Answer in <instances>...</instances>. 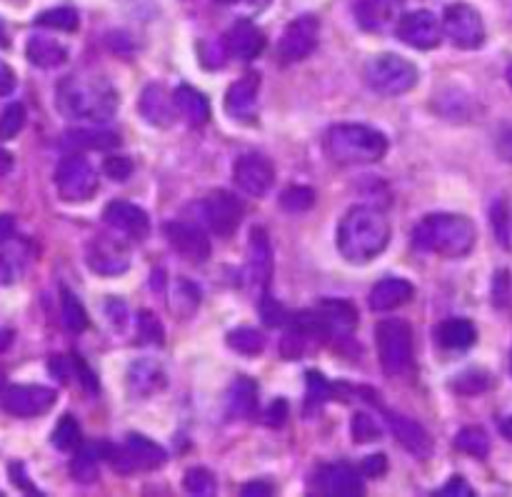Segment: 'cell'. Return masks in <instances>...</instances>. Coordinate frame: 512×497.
<instances>
[{
    "instance_id": "obj_16",
    "label": "cell",
    "mask_w": 512,
    "mask_h": 497,
    "mask_svg": "<svg viewBox=\"0 0 512 497\" xmlns=\"http://www.w3.org/2000/svg\"><path fill=\"white\" fill-rule=\"evenodd\" d=\"M103 220L108 228L118 230L130 240H145L150 233V218L143 208L128 200H110L103 208Z\"/></svg>"
},
{
    "instance_id": "obj_4",
    "label": "cell",
    "mask_w": 512,
    "mask_h": 497,
    "mask_svg": "<svg viewBox=\"0 0 512 497\" xmlns=\"http://www.w3.org/2000/svg\"><path fill=\"white\" fill-rule=\"evenodd\" d=\"M330 158L343 165L378 163L388 153V138L380 130L360 123H343L328 130L325 138Z\"/></svg>"
},
{
    "instance_id": "obj_3",
    "label": "cell",
    "mask_w": 512,
    "mask_h": 497,
    "mask_svg": "<svg viewBox=\"0 0 512 497\" xmlns=\"http://www.w3.org/2000/svg\"><path fill=\"white\" fill-rule=\"evenodd\" d=\"M475 240V223L460 213H430L413 230V243L440 258H465L475 248Z\"/></svg>"
},
{
    "instance_id": "obj_20",
    "label": "cell",
    "mask_w": 512,
    "mask_h": 497,
    "mask_svg": "<svg viewBox=\"0 0 512 497\" xmlns=\"http://www.w3.org/2000/svg\"><path fill=\"white\" fill-rule=\"evenodd\" d=\"M260 93V73L248 70L243 78L235 80L225 93V113L235 120H248L253 118L255 105H258Z\"/></svg>"
},
{
    "instance_id": "obj_29",
    "label": "cell",
    "mask_w": 512,
    "mask_h": 497,
    "mask_svg": "<svg viewBox=\"0 0 512 497\" xmlns=\"http://www.w3.org/2000/svg\"><path fill=\"white\" fill-rule=\"evenodd\" d=\"M438 343L440 348L463 353V350H470L478 343V330H475V325L470 320H445L438 328Z\"/></svg>"
},
{
    "instance_id": "obj_57",
    "label": "cell",
    "mask_w": 512,
    "mask_h": 497,
    "mask_svg": "<svg viewBox=\"0 0 512 497\" xmlns=\"http://www.w3.org/2000/svg\"><path fill=\"white\" fill-rule=\"evenodd\" d=\"M108 318L113 320L115 328H123V323H125V303H123V300H108Z\"/></svg>"
},
{
    "instance_id": "obj_35",
    "label": "cell",
    "mask_w": 512,
    "mask_h": 497,
    "mask_svg": "<svg viewBox=\"0 0 512 497\" xmlns=\"http://www.w3.org/2000/svg\"><path fill=\"white\" fill-rule=\"evenodd\" d=\"M60 313H63V325L70 333H83L88 328V313H85V305L80 303L78 295H73V290L65 288L60 295Z\"/></svg>"
},
{
    "instance_id": "obj_15",
    "label": "cell",
    "mask_w": 512,
    "mask_h": 497,
    "mask_svg": "<svg viewBox=\"0 0 512 497\" xmlns=\"http://www.w3.org/2000/svg\"><path fill=\"white\" fill-rule=\"evenodd\" d=\"M163 230L170 248L188 263H205L210 258V238L200 225L173 220V223H165Z\"/></svg>"
},
{
    "instance_id": "obj_44",
    "label": "cell",
    "mask_w": 512,
    "mask_h": 497,
    "mask_svg": "<svg viewBox=\"0 0 512 497\" xmlns=\"http://www.w3.org/2000/svg\"><path fill=\"white\" fill-rule=\"evenodd\" d=\"M25 125V108L20 103H10L0 113V143H8L23 130Z\"/></svg>"
},
{
    "instance_id": "obj_55",
    "label": "cell",
    "mask_w": 512,
    "mask_h": 497,
    "mask_svg": "<svg viewBox=\"0 0 512 497\" xmlns=\"http://www.w3.org/2000/svg\"><path fill=\"white\" fill-rule=\"evenodd\" d=\"M15 85H18V78H15L13 68H10L8 63H3V60H0V98H5V95L13 93Z\"/></svg>"
},
{
    "instance_id": "obj_33",
    "label": "cell",
    "mask_w": 512,
    "mask_h": 497,
    "mask_svg": "<svg viewBox=\"0 0 512 497\" xmlns=\"http://www.w3.org/2000/svg\"><path fill=\"white\" fill-rule=\"evenodd\" d=\"M230 350H235L238 355H245V358H255L265 350V335L255 328H235L230 330L228 338H225Z\"/></svg>"
},
{
    "instance_id": "obj_42",
    "label": "cell",
    "mask_w": 512,
    "mask_h": 497,
    "mask_svg": "<svg viewBox=\"0 0 512 497\" xmlns=\"http://www.w3.org/2000/svg\"><path fill=\"white\" fill-rule=\"evenodd\" d=\"M70 473L78 483H93L98 478V453H95L93 445L88 448L75 450V458L70 463Z\"/></svg>"
},
{
    "instance_id": "obj_51",
    "label": "cell",
    "mask_w": 512,
    "mask_h": 497,
    "mask_svg": "<svg viewBox=\"0 0 512 497\" xmlns=\"http://www.w3.org/2000/svg\"><path fill=\"white\" fill-rule=\"evenodd\" d=\"M435 495H440V497H473L475 493H473V488L468 485V480L458 478V475H455V478H450L448 483H445L443 488H440Z\"/></svg>"
},
{
    "instance_id": "obj_56",
    "label": "cell",
    "mask_w": 512,
    "mask_h": 497,
    "mask_svg": "<svg viewBox=\"0 0 512 497\" xmlns=\"http://www.w3.org/2000/svg\"><path fill=\"white\" fill-rule=\"evenodd\" d=\"M10 478H13V483L18 485V488H23L28 495H40L38 488H35V485L25 478L23 465H10Z\"/></svg>"
},
{
    "instance_id": "obj_50",
    "label": "cell",
    "mask_w": 512,
    "mask_h": 497,
    "mask_svg": "<svg viewBox=\"0 0 512 497\" xmlns=\"http://www.w3.org/2000/svg\"><path fill=\"white\" fill-rule=\"evenodd\" d=\"M360 473H365L368 478H383V475L388 473V458H385L383 453L368 455V458L363 460V465H360Z\"/></svg>"
},
{
    "instance_id": "obj_58",
    "label": "cell",
    "mask_w": 512,
    "mask_h": 497,
    "mask_svg": "<svg viewBox=\"0 0 512 497\" xmlns=\"http://www.w3.org/2000/svg\"><path fill=\"white\" fill-rule=\"evenodd\" d=\"M243 497H268L273 495V485L268 483H248L243 485V493H240Z\"/></svg>"
},
{
    "instance_id": "obj_61",
    "label": "cell",
    "mask_w": 512,
    "mask_h": 497,
    "mask_svg": "<svg viewBox=\"0 0 512 497\" xmlns=\"http://www.w3.org/2000/svg\"><path fill=\"white\" fill-rule=\"evenodd\" d=\"M8 33H5V25H3V20H0V48H8Z\"/></svg>"
},
{
    "instance_id": "obj_32",
    "label": "cell",
    "mask_w": 512,
    "mask_h": 497,
    "mask_svg": "<svg viewBox=\"0 0 512 497\" xmlns=\"http://www.w3.org/2000/svg\"><path fill=\"white\" fill-rule=\"evenodd\" d=\"M320 310H323V315L328 318L333 333L350 335L355 325H358V313H355L353 305L343 303V300H325Z\"/></svg>"
},
{
    "instance_id": "obj_30",
    "label": "cell",
    "mask_w": 512,
    "mask_h": 497,
    "mask_svg": "<svg viewBox=\"0 0 512 497\" xmlns=\"http://www.w3.org/2000/svg\"><path fill=\"white\" fill-rule=\"evenodd\" d=\"M63 143L70 150H115L120 145V135L113 130L75 128L65 133Z\"/></svg>"
},
{
    "instance_id": "obj_17",
    "label": "cell",
    "mask_w": 512,
    "mask_h": 497,
    "mask_svg": "<svg viewBox=\"0 0 512 497\" xmlns=\"http://www.w3.org/2000/svg\"><path fill=\"white\" fill-rule=\"evenodd\" d=\"M85 260H88L90 270L95 275H105V278H113V275H123L125 270L130 268V255L125 250L123 243L108 238H95L93 243L88 245V253H85Z\"/></svg>"
},
{
    "instance_id": "obj_2",
    "label": "cell",
    "mask_w": 512,
    "mask_h": 497,
    "mask_svg": "<svg viewBox=\"0 0 512 497\" xmlns=\"http://www.w3.org/2000/svg\"><path fill=\"white\" fill-rule=\"evenodd\" d=\"M340 255L353 265H365L383 255L390 243V223L385 213L370 205H355L343 215L335 235Z\"/></svg>"
},
{
    "instance_id": "obj_5",
    "label": "cell",
    "mask_w": 512,
    "mask_h": 497,
    "mask_svg": "<svg viewBox=\"0 0 512 497\" xmlns=\"http://www.w3.org/2000/svg\"><path fill=\"white\" fill-rule=\"evenodd\" d=\"M420 80L418 65L395 53H380L365 63V83L378 95H405Z\"/></svg>"
},
{
    "instance_id": "obj_37",
    "label": "cell",
    "mask_w": 512,
    "mask_h": 497,
    "mask_svg": "<svg viewBox=\"0 0 512 497\" xmlns=\"http://www.w3.org/2000/svg\"><path fill=\"white\" fill-rule=\"evenodd\" d=\"M455 448L470 458L485 460L490 453V438L483 428H463L455 438Z\"/></svg>"
},
{
    "instance_id": "obj_27",
    "label": "cell",
    "mask_w": 512,
    "mask_h": 497,
    "mask_svg": "<svg viewBox=\"0 0 512 497\" xmlns=\"http://www.w3.org/2000/svg\"><path fill=\"white\" fill-rule=\"evenodd\" d=\"M413 295H415L413 283H408V280L403 278H385L375 285L368 303L375 313H388V310L403 308L405 303H410Z\"/></svg>"
},
{
    "instance_id": "obj_36",
    "label": "cell",
    "mask_w": 512,
    "mask_h": 497,
    "mask_svg": "<svg viewBox=\"0 0 512 497\" xmlns=\"http://www.w3.org/2000/svg\"><path fill=\"white\" fill-rule=\"evenodd\" d=\"M50 443H53L60 453H75V450L80 448V443H83L78 420H75L73 415H63V418L58 420V425H55Z\"/></svg>"
},
{
    "instance_id": "obj_26",
    "label": "cell",
    "mask_w": 512,
    "mask_h": 497,
    "mask_svg": "<svg viewBox=\"0 0 512 497\" xmlns=\"http://www.w3.org/2000/svg\"><path fill=\"white\" fill-rule=\"evenodd\" d=\"M225 413L230 420H248L258 413V383L253 378H235L225 393Z\"/></svg>"
},
{
    "instance_id": "obj_62",
    "label": "cell",
    "mask_w": 512,
    "mask_h": 497,
    "mask_svg": "<svg viewBox=\"0 0 512 497\" xmlns=\"http://www.w3.org/2000/svg\"><path fill=\"white\" fill-rule=\"evenodd\" d=\"M248 5H253V8H265V5L270 3V0H245Z\"/></svg>"
},
{
    "instance_id": "obj_22",
    "label": "cell",
    "mask_w": 512,
    "mask_h": 497,
    "mask_svg": "<svg viewBox=\"0 0 512 497\" xmlns=\"http://www.w3.org/2000/svg\"><path fill=\"white\" fill-rule=\"evenodd\" d=\"M223 43H225V50H228V55H233V58L253 60L263 53L265 35L263 30H260L255 23H250V20H238V23L230 25Z\"/></svg>"
},
{
    "instance_id": "obj_54",
    "label": "cell",
    "mask_w": 512,
    "mask_h": 497,
    "mask_svg": "<svg viewBox=\"0 0 512 497\" xmlns=\"http://www.w3.org/2000/svg\"><path fill=\"white\" fill-rule=\"evenodd\" d=\"M285 418H288V403H285V400H275V403L270 405L268 415H265V423H268L270 428H280V425L285 423Z\"/></svg>"
},
{
    "instance_id": "obj_25",
    "label": "cell",
    "mask_w": 512,
    "mask_h": 497,
    "mask_svg": "<svg viewBox=\"0 0 512 497\" xmlns=\"http://www.w3.org/2000/svg\"><path fill=\"white\" fill-rule=\"evenodd\" d=\"M318 488L320 493L330 497H360L365 493L358 470L345 463L328 465V468L320 470Z\"/></svg>"
},
{
    "instance_id": "obj_60",
    "label": "cell",
    "mask_w": 512,
    "mask_h": 497,
    "mask_svg": "<svg viewBox=\"0 0 512 497\" xmlns=\"http://www.w3.org/2000/svg\"><path fill=\"white\" fill-rule=\"evenodd\" d=\"M500 433H503L505 440H510V443H512V418L503 420V425H500Z\"/></svg>"
},
{
    "instance_id": "obj_49",
    "label": "cell",
    "mask_w": 512,
    "mask_h": 497,
    "mask_svg": "<svg viewBox=\"0 0 512 497\" xmlns=\"http://www.w3.org/2000/svg\"><path fill=\"white\" fill-rule=\"evenodd\" d=\"M493 300L498 308L510 305V273L508 270H498L493 280Z\"/></svg>"
},
{
    "instance_id": "obj_34",
    "label": "cell",
    "mask_w": 512,
    "mask_h": 497,
    "mask_svg": "<svg viewBox=\"0 0 512 497\" xmlns=\"http://www.w3.org/2000/svg\"><path fill=\"white\" fill-rule=\"evenodd\" d=\"M490 385H493V378L483 368H468L450 380V388L458 395H483L488 393Z\"/></svg>"
},
{
    "instance_id": "obj_21",
    "label": "cell",
    "mask_w": 512,
    "mask_h": 497,
    "mask_svg": "<svg viewBox=\"0 0 512 497\" xmlns=\"http://www.w3.org/2000/svg\"><path fill=\"white\" fill-rule=\"evenodd\" d=\"M248 275L253 285L268 288L273 280V245H270L268 233L263 228L250 230L248 240Z\"/></svg>"
},
{
    "instance_id": "obj_40",
    "label": "cell",
    "mask_w": 512,
    "mask_h": 497,
    "mask_svg": "<svg viewBox=\"0 0 512 497\" xmlns=\"http://www.w3.org/2000/svg\"><path fill=\"white\" fill-rule=\"evenodd\" d=\"M35 25L50 30H63V33H73V30H78L80 18L73 8H48L35 18Z\"/></svg>"
},
{
    "instance_id": "obj_31",
    "label": "cell",
    "mask_w": 512,
    "mask_h": 497,
    "mask_svg": "<svg viewBox=\"0 0 512 497\" xmlns=\"http://www.w3.org/2000/svg\"><path fill=\"white\" fill-rule=\"evenodd\" d=\"M178 113L188 120L190 125H205L210 118V103L200 90L190 88V85H180L173 93Z\"/></svg>"
},
{
    "instance_id": "obj_53",
    "label": "cell",
    "mask_w": 512,
    "mask_h": 497,
    "mask_svg": "<svg viewBox=\"0 0 512 497\" xmlns=\"http://www.w3.org/2000/svg\"><path fill=\"white\" fill-rule=\"evenodd\" d=\"M495 230H498V238L505 248L512 250V213H495Z\"/></svg>"
},
{
    "instance_id": "obj_8",
    "label": "cell",
    "mask_w": 512,
    "mask_h": 497,
    "mask_svg": "<svg viewBox=\"0 0 512 497\" xmlns=\"http://www.w3.org/2000/svg\"><path fill=\"white\" fill-rule=\"evenodd\" d=\"M105 458L110 460L120 475H133L138 470H155L165 463V450L158 443L138 433H130L120 448H105Z\"/></svg>"
},
{
    "instance_id": "obj_13",
    "label": "cell",
    "mask_w": 512,
    "mask_h": 497,
    "mask_svg": "<svg viewBox=\"0 0 512 497\" xmlns=\"http://www.w3.org/2000/svg\"><path fill=\"white\" fill-rule=\"evenodd\" d=\"M243 203L230 190H213L203 200V215L218 238H230L243 223Z\"/></svg>"
},
{
    "instance_id": "obj_39",
    "label": "cell",
    "mask_w": 512,
    "mask_h": 497,
    "mask_svg": "<svg viewBox=\"0 0 512 497\" xmlns=\"http://www.w3.org/2000/svg\"><path fill=\"white\" fill-rule=\"evenodd\" d=\"M305 380H308V395H305V413L313 415L315 410L323 408L325 400H330L333 385L325 380V375L320 373V370H308Z\"/></svg>"
},
{
    "instance_id": "obj_14",
    "label": "cell",
    "mask_w": 512,
    "mask_h": 497,
    "mask_svg": "<svg viewBox=\"0 0 512 497\" xmlns=\"http://www.w3.org/2000/svg\"><path fill=\"white\" fill-rule=\"evenodd\" d=\"M395 35L410 48L433 50L438 48L440 38H443V23H438L435 13H430V10H413V13H405L400 18Z\"/></svg>"
},
{
    "instance_id": "obj_52",
    "label": "cell",
    "mask_w": 512,
    "mask_h": 497,
    "mask_svg": "<svg viewBox=\"0 0 512 497\" xmlns=\"http://www.w3.org/2000/svg\"><path fill=\"white\" fill-rule=\"evenodd\" d=\"M495 148H498V155L505 160V163H512V123H505L503 128L498 130Z\"/></svg>"
},
{
    "instance_id": "obj_41",
    "label": "cell",
    "mask_w": 512,
    "mask_h": 497,
    "mask_svg": "<svg viewBox=\"0 0 512 497\" xmlns=\"http://www.w3.org/2000/svg\"><path fill=\"white\" fill-rule=\"evenodd\" d=\"M183 488L188 495L213 497L218 495V480L208 468H190L183 478Z\"/></svg>"
},
{
    "instance_id": "obj_9",
    "label": "cell",
    "mask_w": 512,
    "mask_h": 497,
    "mask_svg": "<svg viewBox=\"0 0 512 497\" xmlns=\"http://www.w3.org/2000/svg\"><path fill=\"white\" fill-rule=\"evenodd\" d=\"M443 33L448 35L455 48L475 50L485 43L483 15L468 3H453L445 8Z\"/></svg>"
},
{
    "instance_id": "obj_48",
    "label": "cell",
    "mask_w": 512,
    "mask_h": 497,
    "mask_svg": "<svg viewBox=\"0 0 512 497\" xmlns=\"http://www.w3.org/2000/svg\"><path fill=\"white\" fill-rule=\"evenodd\" d=\"M20 263L13 253L3 250L0 253V285H13L20 278Z\"/></svg>"
},
{
    "instance_id": "obj_63",
    "label": "cell",
    "mask_w": 512,
    "mask_h": 497,
    "mask_svg": "<svg viewBox=\"0 0 512 497\" xmlns=\"http://www.w3.org/2000/svg\"><path fill=\"white\" fill-rule=\"evenodd\" d=\"M505 78H508V83H510V88H512V63L508 65V73H505Z\"/></svg>"
},
{
    "instance_id": "obj_24",
    "label": "cell",
    "mask_w": 512,
    "mask_h": 497,
    "mask_svg": "<svg viewBox=\"0 0 512 497\" xmlns=\"http://www.w3.org/2000/svg\"><path fill=\"white\" fill-rule=\"evenodd\" d=\"M385 418H388L395 440H400V445L410 455H415V458H430V453H433V438H430V433L423 425L400 413H385Z\"/></svg>"
},
{
    "instance_id": "obj_45",
    "label": "cell",
    "mask_w": 512,
    "mask_h": 497,
    "mask_svg": "<svg viewBox=\"0 0 512 497\" xmlns=\"http://www.w3.org/2000/svg\"><path fill=\"white\" fill-rule=\"evenodd\" d=\"M138 338L140 343H148V345H163L165 335H163V323L155 318L150 310H140L138 313Z\"/></svg>"
},
{
    "instance_id": "obj_46",
    "label": "cell",
    "mask_w": 512,
    "mask_h": 497,
    "mask_svg": "<svg viewBox=\"0 0 512 497\" xmlns=\"http://www.w3.org/2000/svg\"><path fill=\"white\" fill-rule=\"evenodd\" d=\"M260 318L268 328H280V325L288 323V313L270 293H263V300H260Z\"/></svg>"
},
{
    "instance_id": "obj_18",
    "label": "cell",
    "mask_w": 512,
    "mask_h": 497,
    "mask_svg": "<svg viewBox=\"0 0 512 497\" xmlns=\"http://www.w3.org/2000/svg\"><path fill=\"white\" fill-rule=\"evenodd\" d=\"M403 0H358L355 18L365 33H388L403 18Z\"/></svg>"
},
{
    "instance_id": "obj_19",
    "label": "cell",
    "mask_w": 512,
    "mask_h": 497,
    "mask_svg": "<svg viewBox=\"0 0 512 497\" xmlns=\"http://www.w3.org/2000/svg\"><path fill=\"white\" fill-rule=\"evenodd\" d=\"M138 110L143 115L145 123L155 125V128H170L178 118V105H175V98H170L165 93L163 85L150 83L145 85V90L140 93Z\"/></svg>"
},
{
    "instance_id": "obj_11",
    "label": "cell",
    "mask_w": 512,
    "mask_h": 497,
    "mask_svg": "<svg viewBox=\"0 0 512 497\" xmlns=\"http://www.w3.org/2000/svg\"><path fill=\"white\" fill-rule=\"evenodd\" d=\"M233 180L250 198H265L273 190L275 168L263 153H245L235 160Z\"/></svg>"
},
{
    "instance_id": "obj_23",
    "label": "cell",
    "mask_w": 512,
    "mask_h": 497,
    "mask_svg": "<svg viewBox=\"0 0 512 497\" xmlns=\"http://www.w3.org/2000/svg\"><path fill=\"white\" fill-rule=\"evenodd\" d=\"M168 383L165 368L153 358H140L128 368V390L133 398H150Z\"/></svg>"
},
{
    "instance_id": "obj_59",
    "label": "cell",
    "mask_w": 512,
    "mask_h": 497,
    "mask_svg": "<svg viewBox=\"0 0 512 497\" xmlns=\"http://www.w3.org/2000/svg\"><path fill=\"white\" fill-rule=\"evenodd\" d=\"M13 233H15V218L8 213H0V243L13 238Z\"/></svg>"
},
{
    "instance_id": "obj_43",
    "label": "cell",
    "mask_w": 512,
    "mask_h": 497,
    "mask_svg": "<svg viewBox=\"0 0 512 497\" xmlns=\"http://www.w3.org/2000/svg\"><path fill=\"white\" fill-rule=\"evenodd\" d=\"M350 433H353V440L358 445H368V443H375V440L383 438V433H380V425L375 423L373 415H368V413L353 415V420H350Z\"/></svg>"
},
{
    "instance_id": "obj_28",
    "label": "cell",
    "mask_w": 512,
    "mask_h": 497,
    "mask_svg": "<svg viewBox=\"0 0 512 497\" xmlns=\"http://www.w3.org/2000/svg\"><path fill=\"white\" fill-rule=\"evenodd\" d=\"M25 58L33 65H38V68L53 70L68 60V48L55 38H48V35H33L25 43Z\"/></svg>"
},
{
    "instance_id": "obj_64",
    "label": "cell",
    "mask_w": 512,
    "mask_h": 497,
    "mask_svg": "<svg viewBox=\"0 0 512 497\" xmlns=\"http://www.w3.org/2000/svg\"><path fill=\"white\" fill-rule=\"evenodd\" d=\"M510 373H512V353H510Z\"/></svg>"
},
{
    "instance_id": "obj_47",
    "label": "cell",
    "mask_w": 512,
    "mask_h": 497,
    "mask_svg": "<svg viewBox=\"0 0 512 497\" xmlns=\"http://www.w3.org/2000/svg\"><path fill=\"white\" fill-rule=\"evenodd\" d=\"M103 173L115 183H125L133 175V160L125 158V155H110L103 163Z\"/></svg>"
},
{
    "instance_id": "obj_10",
    "label": "cell",
    "mask_w": 512,
    "mask_h": 497,
    "mask_svg": "<svg viewBox=\"0 0 512 497\" xmlns=\"http://www.w3.org/2000/svg\"><path fill=\"white\" fill-rule=\"evenodd\" d=\"M58 400V393L45 385H5L0 390V408L15 418H38Z\"/></svg>"
},
{
    "instance_id": "obj_7",
    "label": "cell",
    "mask_w": 512,
    "mask_h": 497,
    "mask_svg": "<svg viewBox=\"0 0 512 497\" xmlns=\"http://www.w3.org/2000/svg\"><path fill=\"white\" fill-rule=\"evenodd\" d=\"M55 188L68 203H85L98 190V173L85 155L70 153L55 168Z\"/></svg>"
},
{
    "instance_id": "obj_1",
    "label": "cell",
    "mask_w": 512,
    "mask_h": 497,
    "mask_svg": "<svg viewBox=\"0 0 512 497\" xmlns=\"http://www.w3.org/2000/svg\"><path fill=\"white\" fill-rule=\"evenodd\" d=\"M118 90L108 78L95 73L68 75L55 88V105L60 115L80 123H108L118 110Z\"/></svg>"
},
{
    "instance_id": "obj_6",
    "label": "cell",
    "mask_w": 512,
    "mask_h": 497,
    "mask_svg": "<svg viewBox=\"0 0 512 497\" xmlns=\"http://www.w3.org/2000/svg\"><path fill=\"white\" fill-rule=\"evenodd\" d=\"M375 345H378L383 373L388 378L403 375L413 365V330L405 320H380L378 328H375Z\"/></svg>"
},
{
    "instance_id": "obj_38",
    "label": "cell",
    "mask_w": 512,
    "mask_h": 497,
    "mask_svg": "<svg viewBox=\"0 0 512 497\" xmlns=\"http://www.w3.org/2000/svg\"><path fill=\"white\" fill-rule=\"evenodd\" d=\"M315 205V190L308 185H290L280 193V208L290 215L308 213Z\"/></svg>"
},
{
    "instance_id": "obj_12",
    "label": "cell",
    "mask_w": 512,
    "mask_h": 497,
    "mask_svg": "<svg viewBox=\"0 0 512 497\" xmlns=\"http://www.w3.org/2000/svg\"><path fill=\"white\" fill-rule=\"evenodd\" d=\"M318 18L315 15H300L293 23H288L283 38L278 43V58L280 63L290 65L305 60L315 48H318Z\"/></svg>"
}]
</instances>
